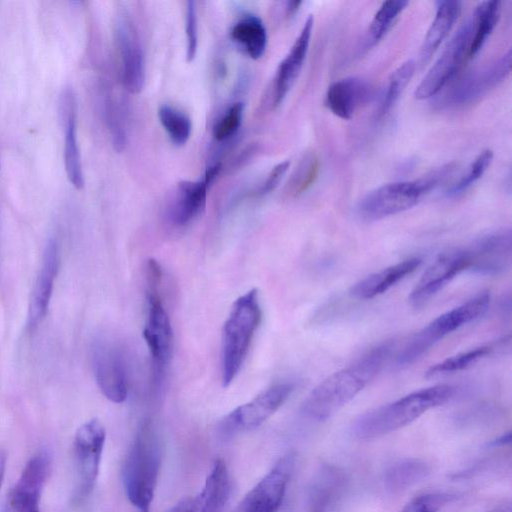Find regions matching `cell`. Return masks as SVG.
Wrapping results in <instances>:
<instances>
[{
	"instance_id": "obj_1",
	"label": "cell",
	"mask_w": 512,
	"mask_h": 512,
	"mask_svg": "<svg viewBox=\"0 0 512 512\" xmlns=\"http://www.w3.org/2000/svg\"><path fill=\"white\" fill-rule=\"evenodd\" d=\"M392 348L391 341L377 345L348 367L328 376L303 401L302 413L318 422L335 415L377 376Z\"/></svg>"
},
{
	"instance_id": "obj_2",
	"label": "cell",
	"mask_w": 512,
	"mask_h": 512,
	"mask_svg": "<svg viewBox=\"0 0 512 512\" xmlns=\"http://www.w3.org/2000/svg\"><path fill=\"white\" fill-rule=\"evenodd\" d=\"M455 394V387L438 384L405 395L393 402L361 415L353 425L354 435L361 440L380 438L418 419Z\"/></svg>"
},
{
	"instance_id": "obj_3",
	"label": "cell",
	"mask_w": 512,
	"mask_h": 512,
	"mask_svg": "<svg viewBox=\"0 0 512 512\" xmlns=\"http://www.w3.org/2000/svg\"><path fill=\"white\" fill-rule=\"evenodd\" d=\"M161 460L160 439L147 422L137 432L122 469L126 497L138 512H150Z\"/></svg>"
},
{
	"instance_id": "obj_4",
	"label": "cell",
	"mask_w": 512,
	"mask_h": 512,
	"mask_svg": "<svg viewBox=\"0 0 512 512\" xmlns=\"http://www.w3.org/2000/svg\"><path fill=\"white\" fill-rule=\"evenodd\" d=\"M258 291L237 298L224 323L221 343L222 382L228 387L240 371L261 321Z\"/></svg>"
},
{
	"instance_id": "obj_5",
	"label": "cell",
	"mask_w": 512,
	"mask_h": 512,
	"mask_svg": "<svg viewBox=\"0 0 512 512\" xmlns=\"http://www.w3.org/2000/svg\"><path fill=\"white\" fill-rule=\"evenodd\" d=\"M455 168L456 164L450 163L417 180L384 184L366 194L356 212L365 221H376L406 211L444 182Z\"/></svg>"
},
{
	"instance_id": "obj_6",
	"label": "cell",
	"mask_w": 512,
	"mask_h": 512,
	"mask_svg": "<svg viewBox=\"0 0 512 512\" xmlns=\"http://www.w3.org/2000/svg\"><path fill=\"white\" fill-rule=\"evenodd\" d=\"M490 301V294L483 292L436 317L409 338L396 356L397 364L407 366L420 359L441 339L484 314Z\"/></svg>"
},
{
	"instance_id": "obj_7",
	"label": "cell",
	"mask_w": 512,
	"mask_h": 512,
	"mask_svg": "<svg viewBox=\"0 0 512 512\" xmlns=\"http://www.w3.org/2000/svg\"><path fill=\"white\" fill-rule=\"evenodd\" d=\"M162 269L156 264L146 268V294L148 302L144 327V340L149 349L156 379L162 376L172 349V327L160 295Z\"/></svg>"
},
{
	"instance_id": "obj_8",
	"label": "cell",
	"mask_w": 512,
	"mask_h": 512,
	"mask_svg": "<svg viewBox=\"0 0 512 512\" xmlns=\"http://www.w3.org/2000/svg\"><path fill=\"white\" fill-rule=\"evenodd\" d=\"M106 430L102 422L93 418L82 424L76 431L73 453L77 484L74 500L81 502L93 491L98 479Z\"/></svg>"
},
{
	"instance_id": "obj_9",
	"label": "cell",
	"mask_w": 512,
	"mask_h": 512,
	"mask_svg": "<svg viewBox=\"0 0 512 512\" xmlns=\"http://www.w3.org/2000/svg\"><path fill=\"white\" fill-rule=\"evenodd\" d=\"M293 389L290 383H278L238 406L220 421L219 437L227 440L259 427L285 403Z\"/></svg>"
},
{
	"instance_id": "obj_10",
	"label": "cell",
	"mask_w": 512,
	"mask_h": 512,
	"mask_svg": "<svg viewBox=\"0 0 512 512\" xmlns=\"http://www.w3.org/2000/svg\"><path fill=\"white\" fill-rule=\"evenodd\" d=\"M472 19L467 20L455 33L427 74L417 86L414 96L418 100L435 96L453 80L466 60L472 39Z\"/></svg>"
},
{
	"instance_id": "obj_11",
	"label": "cell",
	"mask_w": 512,
	"mask_h": 512,
	"mask_svg": "<svg viewBox=\"0 0 512 512\" xmlns=\"http://www.w3.org/2000/svg\"><path fill=\"white\" fill-rule=\"evenodd\" d=\"M114 38L123 86L129 93L138 94L145 84V58L138 31L126 10H119L115 16Z\"/></svg>"
},
{
	"instance_id": "obj_12",
	"label": "cell",
	"mask_w": 512,
	"mask_h": 512,
	"mask_svg": "<svg viewBox=\"0 0 512 512\" xmlns=\"http://www.w3.org/2000/svg\"><path fill=\"white\" fill-rule=\"evenodd\" d=\"M92 362L97 385L113 403H122L128 394L125 361L120 347L107 337H99L92 347Z\"/></svg>"
},
{
	"instance_id": "obj_13",
	"label": "cell",
	"mask_w": 512,
	"mask_h": 512,
	"mask_svg": "<svg viewBox=\"0 0 512 512\" xmlns=\"http://www.w3.org/2000/svg\"><path fill=\"white\" fill-rule=\"evenodd\" d=\"M295 464V455L286 454L240 501L235 512H277Z\"/></svg>"
},
{
	"instance_id": "obj_14",
	"label": "cell",
	"mask_w": 512,
	"mask_h": 512,
	"mask_svg": "<svg viewBox=\"0 0 512 512\" xmlns=\"http://www.w3.org/2000/svg\"><path fill=\"white\" fill-rule=\"evenodd\" d=\"M510 71L511 50H508L489 66L471 71L455 80L445 94L443 104L449 107L470 104L505 80Z\"/></svg>"
},
{
	"instance_id": "obj_15",
	"label": "cell",
	"mask_w": 512,
	"mask_h": 512,
	"mask_svg": "<svg viewBox=\"0 0 512 512\" xmlns=\"http://www.w3.org/2000/svg\"><path fill=\"white\" fill-rule=\"evenodd\" d=\"M466 249H452L438 255L424 271L409 295V303L419 309L425 306L444 286L468 269Z\"/></svg>"
},
{
	"instance_id": "obj_16",
	"label": "cell",
	"mask_w": 512,
	"mask_h": 512,
	"mask_svg": "<svg viewBox=\"0 0 512 512\" xmlns=\"http://www.w3.org/2000/svg\"><path fill=\"white\" fill-rule=\"evenodd\" d=\"M51 466L52 459L47 450H39L31 456L10 493L6 504L10 512H41L39 502Z\"/></svg>"
},
{
	"instance_id": "obj_17",
	"label": "cell",
	"mask_w": 512,
	"mask_h": 512,
	"mask_svg": "<svg viewBox=\"0 0 512 512\" xmlns=\"http://www.w3.org/2000/svg\"><path fill=\"white\" fill-rule=\"evenodd\" d=\"M468 269L485 275L505 272L512 262V234L510 229H501L477 239L466 249Z\"/></svg>"
},
{
	"instance_id": "obj_18",
	"label": "cell",
	"mask_w": 512,
	"mask_h": 512,
	"mask_svg": "<svg viewBox=\"0 0 512 512\" xmlns=\"http://www.w3.org/2000/svg\"><path fill=\"white\" fill-rule=\"evenodd\" d=\"M230 494V478L226 463L216 459L198 494L185 497L167 512H222Z\"/></svg>"
},
{
	"instance_id": "obj_19",
	"label": "cell",
	"mask_w": 512,
	"mask_h": 512,
	"mask_svg": "<svg viewBox=\"0 0 512 512\" xmlns=\"http://www.w3.org/2000/svg\"><path fill=\"white\" fill-rule=\"evenodd\" d=\"M221 164L209 167L197 181H181L177 184L169 207V219L176 226H185L204 210L207 191L218 176Z\"/></svg>"
},
{
	"instance_id": "obj_20",
	"label": "cell",
	"mask_w": 512,
	"mask_h": 512,
	"mask_svg": "<svg viewBox=\"0 0 512 512\" xmlns=\"http://www.w3.org/2000/svg\"><path fill=\"white\" fill-rule=\"evenodd\" d=\"M60 266V249L54 239L45 247L28 306L27 327L35 331L45 318Z\"/></svg>"
},
{
	"instance_id": "obj_21",
	"label": "cell",
	"mask_w": 512,
	"mask_h": 512,
	"mask_svg": "<svg viewBox=\"0 0 512 512\" xmlns=\"http://www.w3.org/2000/svg\"><path fill=\"white\" fill-rule=\"evenodd\" d=\"M59 117L64 133V165L69 182L76 188L84 186L81 155L77 138V100L73 89H63L59 99Z\"/></svg>"
},
{
	"instance_id": "obj_22",
	"label": "cell",
	"mask_w": 512,
	"mask_h": 512,
	"mask_svg": "<svg viewBox=\"0 0 512 512\" xmlns=\"http://www.w3.org/2000/svg\"><path fill=\"white\" fill-rule=\"evenodd\" d=\"M313 22V16L309 15L288 54L277 68L272 89L273 107L282 103L300 74L308 52Z\"/></svg>"
},
{
	"instance_id": "obj_23",
	"label": "cell",
	"mask_w": 512,
	"mask_h": 512,
	"mask_svg": "<svg viewBox=\"0 0 512 512\" xmlns=\"http://www.w3.org/2000/svg\"><path fill=\"white\" fill-rule=\"evenodd\" d=\"M371 96V87L363 79L348 77L333 82L326 93L325 103L337 117L348 120Z\"/></svg>"
},
{
	"instance_id": "obj_24",
	"label": "cell",
	"mask_w": 512,
	"mask_h": 512,
	"mask_svg": "<svg viewBox=\"0 0 512 512\" xmlns=\"http://www.w3.org/2000/svg\"><path fill=\"white\" fill-rule=\"evenodd\" d=\"M418 257H410L401 262L367 275L350 288L354 298L366 300L374 298L389 290L396 283L413 273L421 264Z\"/></svg>"
},
{
	"instance_id": "obj_25",
	"label": "cell",
	"mask_w": 512,
	"mask_h": 512,
	"mask_svg": "<svg viewBox=\"0 0 512 512\" xmlns=\"http://www.w3.org/2000/svg\"><path fill=\"white\" fill-rule=\"evenodd\" d=\"M459 1H437L434 19L420 49V63L425 64L452 29L461 12Z\"/></svg>"
},
{
	"instance_id": "obj_26",
	"label": "cell",
	"mask_w": 512,
	"mask_h": 512,
	"mask_svg": "<svg viewBox=\"0 0 512 512\" xmlns=\"http://www.w3.org/2000/svg\"><path fill=\"white\" fill-rule=\"evenodd\" d=\"M231 38L252 59H259L265 53L266 28L255 15H245L239 19L232 27Z\"/></svg>"
},
{
	"instance_id": "obj_27",
	"label": "cell",
	"mask_w": 512,
	"mask_h": 512,
	"mask_svg": "<svg viewBox=\"0 0 512 512\" xmlns=\"http://www.w3.org/2000/svg\"><path fill=\"white\" fill-rule=\"evenodd\" d=\"M501 13V2L482 1L478 3L472 19L473 33L469 48V59L482 48L494 30Z\"/></svg>"
},
{
	"instance_id": "obj_28",
	"label": "cell",
	"mask_w": 512,
	"mask_h": 512,
	"mask_svg": "<svg viewBox=\"0 0 512 512\" xmlns=\"http://www.w3.org/2000/svg\"><path fill=\"white\" fill-rule=\"evenodd\" d=\"M427 463L418 459H405L394 463L386 473V484L392 490H404L422 481L429 474Z\"/></svg>"
},
{
	"instance_id": "obj_29",
	"label": "cell",
	"mask_w": 512,
	"mask_h": 512,
	"mask_svg": "<svg viewBox=\"0 0 512 512\" xmlns=\"http://www.w3.org/2000/svg\"><path fill=\"white\" fill-rule=\"evenodd\" d=\"M496 344L482 345L465 352L458 353L436 363L426 371L427 377L442 376L464 370L490 355Z\"/></svg>"
},
{
	"instance_id": "obj_30",
	"label": "cell",
	"mask_w": 512,
	"mask_h": 512,
	"mask_svg": "<svg viewBox=\"0 0 512 512\" xmlns=\"http://www.w3.org/2000/svg\"><path fill=\"white\" fill-rule=\"evenodd\" d=\"M408 5L407 1H386L374 15L365 40V48L377 44L390 30L395 20Z\"/></svg>"
},
{
	"instance_id": "obj_31",
	"label": "cell",
	"mask_w": 512,
	"mask_h": 512,
	"mask_svg": "<svg viewBox=\"0 0 512 512\" xmlns=\"http://www.w3.org/2000/svg\"><path fill=\"white\" fill-rule=\"evenodd\" d=\"M159 122L170 140L177 146H183L192 132V122L187 114L170 106L161 105L158 109Z\"/></svg>"
},
{
	"instance_id": "obj_32",
	"label": "cell",
	"mask_w": 512,
	"mask_h": 512,
	"mask_svg": "<svg viewBox=\"0 0 512 512\" xmlns=\"http://www.w3.org/2000/svg\"><path fill=\"white\" fill-rule=\"evenodd\" d=\"M414 71V61L408 60L392 72L380 103L379 116L386 115L395 105L405 87L410 82Z\"/></svg>"
},
{
	"instance_id": "obj_33",
	"label": "cell",
	"mask_w": 512,
	"mask_h": 512,
	"mask_svg": "<svg viewBox=\"0 0 512 512\" xmlns=\"http://www.w3.org/2000/svg\"><path fill=\"white\" fill-rule=\"evenodd\" d=\"M319 168L318 157L311 152L305 154L287 183V193L295 197L307 191L317 179Z\"/></svg>"
},
{
	"instance_id": "obj_34",
	"label": "cell",
	"mask_w": 512,
	"mask_h": 512,
	"mask_svg": "<svg viewBox=\"0 0 512 512\" xmlns=\"http://www.w3.org/2000/svg\"><path fill=\"white\" fill-rule=\"evenodd\" d=\"M493 159V152L489 149L481 152L468 168L467 172L455 183L447 195L456 197L467 191L475 182H477L490 166Z\"/></svg>"
},
{
	"instance_id": "obj_35",
	"label": "cell",
	"mask_w": 512,
	"mask_h": 512,
	"mask_svg": "<svg viewBox=\"0 0 512 512\" xmlns=\"http://www.w3.org/2000/svg\"><path fill=\"white\" fill-rule=\"evenodd\" d=\"M243 110V103L236 102L232 104L216 122L213 129V136L217 141H226L237 132L242 122Z\"/></svg>"
},
{
	"instance_id": "obj_36",
	"label": "cell",
	"mask_w": 512,
	"mask_h": 512,
	"mask_svg": "<svg viewBox=\"0 0 512 512\" xmlns=\"http://www.w3.org/2000/svg\"><path fill=\"white\" fill-rule=\"evenodd\" d=\"M186 60L192 62L198 49L197 11L194 1H187L185 8Z\"/></svg>"
},
{
	"instance_id": "obj_37",
	"label": "cell",
	"mask_w": 512,
	"mask_h": 512,
	"mask_svg": "<svg viewBox=\"0 0 512 512\" xmlns=\"http://www.w3.org/2000/svg\"><path fill=\"white\" fill-rule=\"evenodd\" d=\"M450 496L443 493H427L410 500L401 512H439Z\"/></svg>"
},
{
	"instance_id": "obj_38",
	"label": "cell",
	"mask_w": 512,
	"mask_h": 512,
	"mask_svg": "<svg viewBox=\"0 0 512 512\" xmlns=\"http://www.w3.org/2000/svg\"><path fill=\"white\" fill-rule=\"evenodd\" d=\"M290 167L289 161H283L279 164H277L273 169L270 171L269 175L267 176L266 180L258 190L259 195H267L271 193L282 181L283 177L287 173L288 169Z\"/></svg>"
},
{
	"instance_id": "obj_39",
	"label": "cell",
	"mask_w": 512,
	"mask_h": 512,
	"mask_svg": "<svg viewBox=\"0 0 512 512\" xmlns=\"http://www.w3.org/2000/svg\"><path fill=\"white\" fill-rule=\"evenodd\" d=\"M6 453L0 449V489L4 481L5 470H6Z\"/></svg>"
},
{
	"instance_id": "obj_40",
	"label": "cell",
	"mask_w": 512,
	"mask_h": 512,
	"mask_svg": "<svg viewBox=\"0 0 512 512\" xmlns=\"http://www.w3.org/2000/svg\"><path fill=\"white\" fill-rule=\"evenodd\" d=\"M302 5V2L301 1H289L287 3V14L289 16H292L294 15L300 8V6Z\"/></svg>"
},
{
	"instance_id": "obj_41",
	"label": "cell",
	"mask_w": 512,
	"mask_h": 512,
	"mask_svg": "<svg viewBox=\"0 0 512 512\" xmlns=\"http://www.w3.org/2000/svg\"><path fill=\"white\" fill-rule=\"evenodd\" d=\"M486 512H512V509L510 506H502Z\"/></svg>"
},
{
	"instance_id": "obj_42",
	"label": "cell",
	"mask_w": 512,
	"mask_h": 512,
	"mask_svg": "<svg viewBox=\"0 0 512 512\" xmlns=\"http://www.w3.org/2000/svg\"><path fill=\"white\" fill-rule=\"evenodd\" d=\"M3 512H10V510H9V508H8V506H7V505L5 506V508H4V510H3Z\"/></svg>"
}]
</instances>
